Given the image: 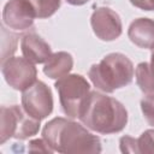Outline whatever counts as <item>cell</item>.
Segmentation results:
<instances>
[{
    "label": "cell",
    "instance_id": "cell-6",
    "mask_svg": "<svg viewBox=\"0 0 154 154\" xmlns=\"http://www.w3.org/2000/svg\"><path fill=\"white\" fill-rule=\"evenodd\" d=\"M22 105L24 111L35 119H43L53 109V97L51 89L41 81H36L23 90Z\"/></svg>",
    "mask_w": 154,
    "mask_h": 154
},
{
    "label": "cell",
    "instance_id": "cell-1",
    "mask_svg": "<svg viewBox=\"0 0 154 154\" xmlns=\"http://www.w3.org/2000/svg\"><path fill=\"white\" fill-rule=\"evenodd\" d=\"M78 118L93 131L99 134H113L125 128L128 112L114 97L90 91L82 103Z\"/></svg>",
    "mask_w": 154,
    "mask_h": 154
},
{
    "label": "cell",
    "instance_id": "cell-12",
    "mask_svg": "<svg viewBox=\"0 0 154 154\" xmlns=\"http://www.w3.org/2000/svg\"><path fill=\"white\" fill-rule=\"evenodd\" d=\"M72 65H73L72 57L66 52H59L52 54V57L48 59V61L43 67V72L51 78L59 79L70 72Z\"/></svg>",
    "mask_w": 154,
    "mask_h": 154
},
{
    "label": "cell",
    "instance_id": "cell-18",
    "mask_svg": "<svg viewBox=\"0 0 154 154\" xmlns=\"http://www.w3.org/2000/svg\"><path fill=\"white\" fill-rule=\"evenodd\" d=\"M149 69H150L152 75L154 76V49H153V53H152V61H150V64H149Z\"/></svg>",
    "mask_w": 154,
    "mask_h": 154
},
{
    "label": "cell",
    "instance_id": "cell-17",
    "mask_svg": "<svg viewBox=\"0 0 154 154\" xmlns=\"http://www.w3.org/2000/svg\"><path fill=\"white\" fill-rule=\"evenodd\" d=\"M69 4H71V5H76V6H81V5H83V4H85V2H88L89 0H66Z\"/></svg>",
    "mask_w": 154,
    "mask_h": 154
},
{
    "label": "cell",
    "instance_id": "cell-3",
    "mask_svg": "<svg viewBox=\"0 0 154 154\" xmlns=\"http://www.w3.org/2000/svg\"><path fill=\"white\" fill-rule=\"evenodd\" d=\"M134 73V65L126 55L111 53L90 67L89 78L97 89L112 93L128 85L132 81Z\"/></svg>",
    "mask_w": 154,
    "mask_h": 154
},
{
    "label": "cell",
    "instance_id": "cell-13",
    "mask_svg": "<svg viewBox=\"0 0 154 154\" xmlns=\"http://www.w3.org/2000/svg\"><path fill=\"white\" fill-rule=\"evenodd\" d=\"M136 81L143 93L154 94V76L150 72L148 63H141L136 67Z\"/></svg>",
    "mask_w": 154,
    "mask_h": 154
},
{
    "label": "cell",
    "instance_id": "cell-14",
    "mask_svg": "<svg viewBox=\"0 0 154 154\" xmlns=\"http://www.w3.org/2000/svg\"><path fill=\"white\" fill-rule=\"evenodd\" d=\"M29 2L35 11L36 18H47L60 7L61 0H29Z\"/></svg>",
    "mask_w": 154,
    "mask_h": 154
},
{
    "label": "cell",
    "instance_id": "cell-4",
    "mask_svg": "<svg viewBox=\"0 0 154 154\" xmlns=\"http://www.w3.org/2000/svg\"><path fill=\"white\" fill-rule=\"evenodd\" d=\"M60 103L66 116L78 118L83 101L90 93L89 83L81 75H66L55 82Z\"/></svg>",
    "mask_w": 154,
    "mask_h": 154
},
{
    "label": "cell",
    "instance_id": "cell-5",
    "mask_svg": "<svg viewBox=\"0 0 154 154\" xmlns=\"http://www.w3.org/2000/svg\"><path fill=\"white\" fill-rule=\"evenodd\" d=\"M38 129L40 120L32 118L18 106L1 107V143L10 137L19 140L28 138L35 135Z\"/></svg>",
    "mask_w": 154,
    "mask_h": 154
},
{
    "label": "cell",
    "instance_id": "cell-16",
    "mask_svg": "<svg viewBox=\"0 0 154 154\" xmlns=\"http://www.w3.org/2000/svg\"><path fill=\"white\" fill-rule=\"evenodd\" d=\"M130 2L144 11H154V0H130Z\"/></svg>",
    "mask_w": 154,
    "mask_h": 154
},
{
    "label": "cell",
    "instance_id": "cell-8",
    "mask_svg": "<svg viewBox=\"0 0 154 154\" xmlns=\"http://www.w3.org/2000/svg\"><path fill=\"white\" fill-rule=\"evenodd\" d=\"M91 28L99 38L113 41L122 34V20L113 10L100 7L91 16Z\"/></svg>",
    "mask_w": 154,
    "mask_h": 154
},
{
    "label": "cell",
    "instance_id": "cell-15",
    "mask_svg": "<svg viewBox=\"0 0 154 154\" xmlns=\"http://www.w3.org/2000/svg\"><path fill=\"white\" fill-rule=\"evenodd\" d=\"M141 108L147 122L154 126V94H148L142 99Z\"/></svg>",
    "mask_w": 154,
    "mask_h": 154
},
{
    "label": "cell",
    "instance_id": "cell-2",
    "mask_svg": "<svg viewBox=\"0 0 154 154\" xmlns=\"http://www.w3.org/2000/svg\"><path fill=\"white\" fill-rule=\"evenodd\" d=\"M43 138L59 153H99L100 140L82 125L65 118H54L46 124Z\"/></svg>",
    "mask_w": 154,
    "mask_h": 154
},
{
    "label": "cell",
    "instance_id": "cell-9",
    "mask_svg": "<svg viewBox=\"0 0 154 154\" xmlns=\"http://www.w3.org/2000/svg\"><path fill=\"white\" fill-rule=\"evenodd\" d=\"M2 18L8 28L24 30L32 25L36 14L29 0H10L4 7Z\"/></svg>",
    "mask_w": 154,
    "mask_h": 154
},
{
    "label": "cell",
    "instance_id": "cell-7",
    "mask_svg": "<svg viewBox=\"0 0 154 154\" xmlns=\"http://www.w3.org/2000/svg\"><path fill=\"white\" fill-rule=\"evenodd\" d=\"M2 75L6 82L17 90H25L36 82V69L29 59L12 57L2 63Z\"/></svg>",
    "mask_w": 154,
    "mask_h": 154
},
{
    "label": "cell",
    "instance_id": "cell-10",
    "mask_svg": "<svg viewBox=\"0 0 154 154\" xmlns=\"http://www.w3.org/2000/svg\"><path fill=\"white\" fill-rule=\"evenodd\" d=\"M23 55L32 63H45L52 57L51 47L35 32L25 34L20 42Z\"/></svg>",
    "mask_w": 154,
    "mask_h": 154
},
{
    "label": "cell",
    "instance_id": "cell-11",
    "mask_svg": "<svg viewBox=\"0 0 154 154\" xmlns=\"http://www.w3.org/2000/svg\"><path fill=\"white\" fill-rule=\"evenodd\" d=\"M128 35L136 46L154 49V20L149 18H138L134 20L129 26Z\"/></svg>",
    "mask_w": 154,
    "mask_h": 154
}]
</instances>
